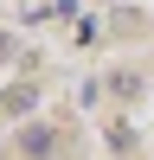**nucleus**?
Returning a JSON list of instances; mask_svg holds the SVG:
<instances>
[{
	"mask_svg": "<svg viewBox=\"0 0 154 160\" xmlns=\"http://www.w3.org/2000/svg\"><path fill=\"white\" fill-rule=\"evenodd\" d=\"M19 148H26V154H45V148H51V135H45V128H26V135H19Z\"/></svg>",
	"mask_w": 154,
	"mask_h": 160,
	"instance_id": "f257e3e1",
	"label": "nucleus"
}]
</instances>
